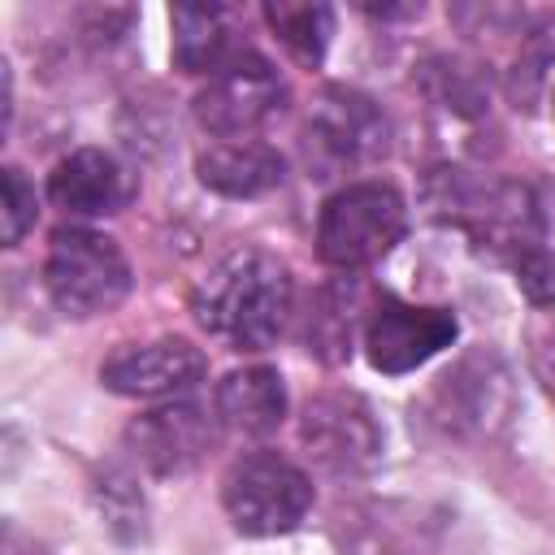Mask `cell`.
I'll use <instances>...</instances> for the list:
<instances>
[{
    "mask_svg": "<svg viewBox=\"0 0 555 555\" xmlns=\"http://www.w3.org/2000/svg\"><path fill=\"white\" fill-rule=\"evenodd\" d=\"M291 304H295V286L286 264L260 247L230 251L221 264L208 269V278H199L191 295L195 321L234 351L273 347L278 334L286 330Z\"/></svg>",
    "mask_w": 555,
    "mask_h": 555,
    "instance_id": "cell-1",
    "label": "cell"
},
{
    "mask_svg": "<svg viewBox=\"0 0 555 555\" xmlns=\"http://www.w3.org/2000/svg\"><path fill=\"white\" fill-rule=\"evenodd\" d=\"M408 230V204L390 182H351L334 191L317 217V251L334 269L382 260Z\"/></svg>",
    "mask_w": 555,
    "mask_h": 555,
    "instance_id": "cell-2",
    "label": "cell"
},
{
    "mask_svg": "<svg viewBox=\"0 0 555 555\" xmlns=\"http://www.w3.org/2000/svg\"><path fill=\"white\" fill-rule=\"evenodd\" d=\"M43 282H48L52 304L65 317H100V312H113L130 295L134 278H130V260L117 247V238L87 230V225H69L52 234Z\"/></svg>",
    "mask_w": 555,
    "mask_h": 555,
    "instance_id": "cell-3",
    "label": "cell"
},
{
    "mask_svg": "<svg viewBox=\"0 0 555 555\" xmlns=\"http://www.w3.org/2000/svg\"><path fill=\"white\" fill-rule=\"evenodd\" d=\"M221 503L238 533L273 538L304 520V512L312 507V481L286 455L251 451L234 460L230 473L221 477Z\"/></svg>",
    "mask_w": 555,
    "mask_h": 555,
    "instance_id": "cell-4",
    "label": "cell"
},
{
    "mask_svg": "<svg viewBox=\"0 0 555 555\" xmlns=\"http://www.w3.org/2000/svg\"><path fill=\"white\" fill-rule=\"evenodd\" d=\"M291 91L282 74L256 56H230L195 95V121L217 139H256L273 117H282Z\"/></svg>",
    "mask_w": 555,
    "mask_h": 555,
    "instance_id": "cell-5",
    "label": "cell"
},
{
    "mask_svg": "<svg viewBox=\"0 0 555 555\" xmlns=\"http://www.w3.org/2000/svg\"><path fill=\"white\" fill-rule=\"evenodd\" d=\"M390 143V126L382 117V108L351 91V87H325L304 121V147L308 160H317L321 169H351L364 160H377Z\"/></svg>",
    "mask_w": 555,
    "mask_h": 555,
    "instance_id": "cell-6",
    "label": "cell"
},
{
    "mask_svg": "<svg viewBox=\"0 0 555 555\" xmlns=\"http://www.w3.org/2000/svg\"><path fill=\"white\" fill-rule=\"evenodd\" d=\"M299 438L308 455L334 473V477H356L369 473L382 455V429L360 395L347 390H325L304 408Z\"/></svg>",
    "mask_w": 555,
    "mask_h": 555,
    "instance_id": "cell-7",
    "label": "cell"
},
{
    "mask_svg": "<svg viewBox=\"0 0 555 555\" xmlns=\"http://www.w3.org/2000/svg\"><path fill=\"white\" fill-rule=\"evenodd\" d=\"M455 312L434 304H403V299H377L364 321V351L377 373H412L455 338Z\"/></svg>",
    "mask_w": 555,
    "mask_h": 555,
    "instance_id": "cell-8",
    "label": "cell"
},
{
    "mask_svg": "<svg viewBox=\"0 0 555 555\" xmlns=\"http://www.w3.org/2000/svg\"><path fill=\"white\" fill-rule=\"evenodd\" d=\"M208 360L186 338H152V343H121L104 364L100 382L130 399H165L182 395L204 377Z\"/></svg>",
    "mask_w": 555,
    "mask_h": 555,
    "instance_id": "cell-9",
    "label": "cell"
},
{
    "mask_svg": "<svg viewBox=\"0 0 555 555\" xmlns=\"http://www.w3.org/2000/svg\"><path fill=\"white\" fill-rule=\"evenodd\" d=\"M212 442H217V421L199 403H165V408H152V412L134 416L130 429H126V447L156 477H173V473L195 468L208 455Z\"/></svg>",
    "mask_w": 555,
    "mask_h": 555,
    "instance_id": "cell-10",
    "label": "cell"
},
{
    "mask_svg": "<svg viewBox=\"0 0 555 555\" xmlns=\"http://www.w3.org/2000/svg\"><path fill=\"white\" fill-rule=\"evenodd\" d=\"M130 173L104 147H78L48 173V199L69 217H108L130 199Z\"/></svg>",
    "mask_w": 555,
    "mask_h": 555,
    "instance_id": "cell-11",
    "label": "cell"
},
{
    "mask_svg": "<svg viewBox=\"0 0 555 555\" xmlns=\"http://www.w3.org/2000/svg\"><path fill=\"white\" fill-rule=\"evenodd\" d=\"M195 173L217 195L251 199V195H264V191L282 186L286 160L278 156V147H269L260 139H217L208 152H199Z\"/></svg>",
    "mask_w": 555,
    "mask_h": 555,
    "instance_id": "cell-12",
    "label": "cell"
},
{
    "mask_svg": "<svg viewBox=\"0 0 555 555\" xmlns=\"http://www.w3.org/2000/svg\"><path fill=\"white\" fill-rule=\"evenodd\" d=\"M217 416L243 438H269L286 416V386L278 369L247 364L225 373L217 386Z\"/></svg>",
    "mask_w": 555,
    "mask_h": 555,
    "instance_id": "cell-13",
    "label": "cell"
},
{
    "mask_svg": "<svg viewBox=\"0 0 555 555\" xmlns=\"http://www.w3.org/2000/svg\"><path fill=\"white\" fill-rule=\"evenodd\" d=\"M464 208H468L464 221L473 225V234H477L486 247L507 251V256H516V260L529 256V251H538L542 221H538V204H533V195H529L525 186H512V182L490 186L486 195L468 199Z\"/></svg>",
    "mask_w": 555,
    "mask_h": 555,
    "instance_id": "cell-14",
    "label": "cell"
},
{
    "mask_svg": "<svg viewBox=\"0 0 555 555\" xmlns=\"http://www.w3.org/2000/svg\"><path fill=\"white\" fill-rule=\"evenodd\" d=\"M173 65L182 74H217L234 52V9L225 4H173Z\"/></svg>",
    "mask_w": 555,
    "mask_h": 555,
    "instance_id": "cell-15",
    "label": "cell"
},
{
    "mask_svg": "<svg viewBox=\"0 0 555 555\" xmlns=\"http://www.w3.org/2000/svg\"><path fill=\"white\" fill-rule=\"evenodd\" d=\"M264 22L304 65H317L334 35V13L317 0H264Z\"/></svg>",
    "mask_w": 555,
    "mask_h": 555,
    "instance_id": "cell-16",
    "label": "cell"
},
{
    "mask_svg": "<svg viewBox=\"0 0 555 555\" xmlns=\"http://www.w3.org/2000/svg\"><path fill=\"white\" fill-rule=\"evenodd\" d=\"M356 325H360V317H356V295L343 291V286H330V291L317 295V312L308 317V343H312V351H317L321 360L338 364V360L351 356Z\"/></svg>",
    "mask_w": 555,
    "mask_h": 555,
    "instance_id": "cell-17",
    "label": "cell"
},
{
    "mask_svg": "<svg viewBox=\"0 0 555 555\" xmlns=\"http://www.w3.org/2000/svg\"><path fill=\"white\" fill-rule=\"evenodd\" d=\"M35 212H39V204H35V186L22 178V169H4V208H0V221H4V247H13V243H22L26 238V230L35 225Z\"/></svg>",
    "mask_w": 555,
    "mask_h": 555,
    "instance_id": "cell-18",
    "label": "cell"
},
{
    "mask_svg": "<svg viewBox=\"0 0 555 555\" xmlns=\"http://www.w3.org/2000/svg\"><path fill=\"white\" fill-rule=\"evenodd\" d=\"M516 286L529 304L551 308L555 312V251H529L516 260Z\"/></svg>",
    "mask_w": 555,
    "mask_h": 555,
    "instance_id": "cell-19",
    "label": "cell"
},
{
    "mask_svg": "<svg viewBox=\"0 0 555 555\" xmlns=\"http://www.w3.org/2000/svg\"><path fill=\"white\" fill-rule=\"evenodd\" d=\"M343 555H408L395 538H386V533H356L347 546H343Z\"/></svg>",
    "mask_w": 555,
    "mask_h": 555,
    "instance_id": "cell-20",
    "label": "cell"
}]
</instances>
